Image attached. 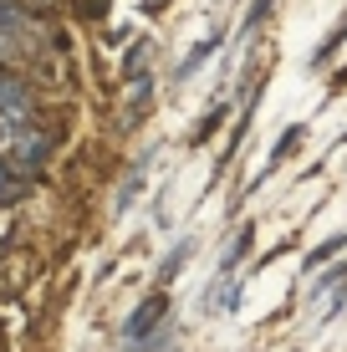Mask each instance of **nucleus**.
Here are the masks:
<instances>
[{
    "label": "nucleus",
    "mask_w": 347,
    "mask_h": 352,
    "mask_svg": "<svg viewBox=\"0 0 347 352\" xmlns=\"http://www.w3.org/2000/svg\"><path fill=\"white\" fill-rule=\"evenodd\" d=\"M16 194H21V189H16V174H10V168L0 164V210H5V204L16 199Z\"/></svg>",
    "instance_id": "13"
},
{
    "label": "nucleus",
    "mask_w": 347,
    "mask_h": 352,
    "mask_svg": "<svg viewBox=\"0 0 347 352\" xmlns=\"http://www.w3.org/2000/svg\"><path fill=\"white\" fill-rule=\"evenodd\" d=\"M342 245H347V235H332V240H322V245L312 250V256H306V271H322V265H327L332 256H337Z\"/></svg>",
    "instance_id": "10"
},
{
    "label": "nucleus",
    "mask_w": 347,
    "mask_h": 352,
    "mask_svg": "<svg viewBox=\"0 0 347 352\" xmlns=\"http://www.w3.org/2000/svg\"><path fill=\"white\" fill-rule=\"evenodd\" d=\"M266 10H271V0H250V10H245V21H240V31H235V41H245L250 31L266 21Z\"/></svg>",
    "instance_id": "11"
},
{
    "label": "nucleus",
    "mask_w": 347,
    "mask_h": 352,
    "mask_svg": "<svg viewBox=\"0 0 347 352\" xmlns=\"http://www.w3.org/2000/svg\"><path fill=\"white\" fill-rule=\"evenodd\" d=\"M0 148H5V168L10 174H41L46 168V159H52V133L46 128H10L5 133V143H0Z\"/></svg>",
    "instance_id": "1"
},
{
    "label": "nucleus",
    "mask_w": 347,
    "mask_h": 352,
    "mask_svg": "<svg viewBox=\"0 0 347 352\" xmlns=\"http://www.w3.org/2000/svg\"><path fill=\"white\" fill-rule=\"evenodd\" d=\"M143 6H148V10H164V6H169V0H143Z\"/></svg>",
    "instance_id": "15"
},
{
    "label": "nucleus",
    "mask_w": 347,
    "mask_h": 352,
    "mask_svg": "<svg viewBox=\"0 0 347 352\" xmlns=\"http://www.w3.org/2000/svg\"><path fill=\"white\" fill-rule=\"evenodd\" d=\"M21 26H26V21H21ZM21 26H16V31H21ZM16 31H0V72H5L10 56H16Z\"/></svg>",
    "instance_id": "14"
},
{
    "label": "nucleus",
    "mask_w": 347,
    "mask_h": 352,
    "mask_svg": "<svg viewBox=\"0 0 347 352\" xmlns=\"http://www.w3.org/2000/svg\"><path fill=\"white\" fill-rule=\"evenodd\" d=\"M214 52H220V31H210V36H205V41H199V46H189V56H184V62L174 67V82H189V77H194V72L205 67V62H210Z\"/></svg>",
    "instance_id": "5"
},
{
    "label": "nucleus",
    "mask_w": 347,
    "mask_h": 352,
    "mask_svg": "<svg viewBox=\"0 0 347 352\" xmlns=\"http://www.w3.org/2000/svg\"><path fill=\"white\" fill-rule=\"evenodd\" d=\"M36 118V87L16 72H0V128H26Z\"/></svg>",
    "instance_id": "2"
},
{
    "label": "nucleus",
    "mask_w": 347,
    "mask_h": 352,
    "mask_svg": "<svg viewBox=\"0 0 347 352\" xmlns=\"http://www.w3.org/2000/svg\"><path fill=\"white\" fill-rule=\"evenodd\" d=\"M0 143H5V133H0Z\"/></svg>",
    "instance_id": "16"
},
{
    "label": "nucleus",
    "mask_w": 347,
    "mask_h": 352,
    "mask_svg": "<svg viewBox=\"0 0 347 352\" xmlns=\"http://www.w3.org/2000/svg\"><path fill=\"white\" fill-rule=\"evenodd\" d=\"M159 159V143L153 148H143L138 159H133V168L123 174V184H117V194H113V214H128L138 204V194H143V184H148V164Z\"/></svg>",
    "instance_id": "4"
},
{
    "label": "nucleus",
    "mask_w": 347,
    "mask_h": 352,
    "mask_svg": "<svg viewBox=\"0 0 347 352\" xmlns=\"http://www.w3.org/2000/svg\"><path fill=\"white\" fill-rule=\"evenodd\" d=\"M148 52H153V46H148V41H138V46H133V52H128V62H123V77H128V82H138V77H148Z\"/></svg>",
    "instance_id": "8"
},
{
    "label": "nucleus",
    "mask_w": 347,
    "mask_h": 352,
    "mask_svg": "<svg viewBox=\"0 0 347 352\" xmlns=\"http://www.w3.org/2000/svg\"><path fill=\"white\" fill-rule=\"evenodd\" d=\"M250 235H256V230L240 225V235H235L230 245H225V256H220V271H214V281H230V276H235V265H240L245 250H250Z\"/></svg>",
    "instance_id": "6"
},
{
    "label": "nucleus",
    "mask_w": 347,
    "mask_h": 352,
    "mask_svg": "<svg viewBox=\"0 0 347 352\" xmlns=\"http://www.w3.org/2000/svg\"><path fill=\"white\" fill-rule=\"evenodd\" d=\"M302 138H306V128H302V123H291V128L281 133V143H276V148H271L266 168H276V164H281V159H286V153H291V148H296V143H302Z\"/></svg>",
    "instance_id": "9"
},
{
    "label": "nucleus",
    "mask_w": 347,
    "mask_h": 352,
    "mask_svg": "<svg viewBox=\"0 0 347 352\" xmlns=\"http://www.w3.org/2000/svg\"><path fill=\"white\" fill-rule=\"evenodd\" d=\"M189 250H194V240H189V235H184V240H174V245H169V256H164V265H159V291H164V286H169V281H174V276H179V271H184V261H189Z\"/></svg>",
    "instance_id": "7"
},
{
    "label": "nucleus",
    "mask_w": 347,
    "mask_h": 352,
    "mask_svg": "<svg viewBox=\"0 0 347 352\" xmlns=\"http://www.w3.org/2000/svg\"><path fill=\"white\" fill-rule=\"evenodd\" d=\"M164 317H169V291H148V296H143L138 307H133V317L123 322V337H128L133 347H138V342H148V337L164 327Z\"/></svg>",
    "instance_id": "3"
},
{
    "label": "nucleus",
    "mask_w": 347,
    "mask_h": 352,
    "mask_svg": "<svg viewBox=\"0 0 347 352\" xmlns=\"http://www.w3.org/2000/svg\"><path fill=\"white\" fill-rule=\"evenodd\" d=\"M225 123V107H210L205 118H199V128H194V143H210V133Z\"/></svg>",
    "instance_id": "12"
}]
</instances>
